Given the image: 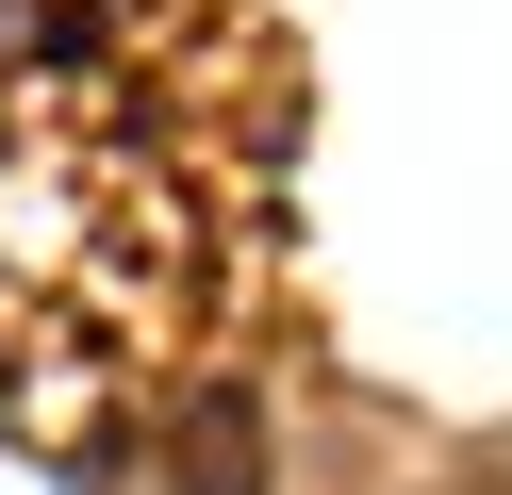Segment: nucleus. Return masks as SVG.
<instances>
[{
    "label": "nucleus",
    "instance_id": "1",
    "mask_svg": "<svg viewBox=\"0 0 512 495\" xmlns=\"http://www.w3.org/2000/svg\"><path fill=\"white\" fill-rule=\"evenodd\" d=\"M166 479L182 495H265V396H248V380H199L182 429H166Z\"/></svg>",
    "mask_w": 512,
    "mask_h": 495
},
{
    "label": "nucleus",
    "instance_id": "2",
    "mask_svg": "<svg viewBox=\"0 0 512 495\" xmlns=\"http://www.w3.org/2000/svg\"><path fill=\"white\" fill-rule=\"evenodd\" d=\"M446 495H512V446H496V462H463V479H446Z\"/></svg>",
    "mask_w": 512,
    "mask_h": 495
}]
</instances>
